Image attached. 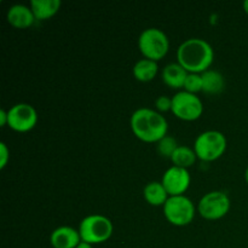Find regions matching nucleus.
<instances>
[{"mask_svg":"<svg viewBox=\"0 0 248 248\" xmlns=\"http://www.w3.org/2000/svg\"><path fill=\"white\" fill-rule=\"evenodd\" d=\"M177 148H178L177 140L173 137H171V136H165L164 138H161L157 142V152L160 153V155L165 157L171 159L172 154H173Z\"/></svg>","mask_w":248,"mask_h":248,"instance_id":"obj_19","label":"nucleus"},{"mask_svg":"<svg viewBox=\"0 0 248 248\" xmlns=\"http://www.w3.org/2000/svg\"><path fill=\"white\" fill-rule=\"evenodd\" d=\"M202 77V91L208 94H217L224 90L225 79L218 70L208 69L201 74Z\"/></svg>","mask_w":248,"mask_h":248,"instance_id":"obj_14","label":"nucleus"},{"mask_svg":"<svg viewBox=\"0 0 248 248\" xmlns=\"http://www.w3.org/2000/svg\"><path fill=\"white\" fill-rule=\"evenodd\" d=\"M131 128L137 138L147 143L159 142L167 136L169 124L165 116L152 108H138L131 115Z\"/></svg>","mask_w":248,"mask_h":248,"instance_id":"obj_2","label":"nucleus"},{"mask_svg":"<svg viewBox=\"0 0 248 248\" xmlns=\"http://www.w3.org/2000/svg\"><path fill=\"white\" fill-rule=\"evenodd\" d=\"M9 126L17 132L31 131L38 123L35 108L28 103H17L7 110Z\"/></svg>","mask_w":248,"mask_h":248,"instance_id":"obj_9","label":"nucleus"},{"mask_svg":"<svg viewBox=\"0 0 248 248\" xmlns=\"http://www.w3.org/2000/svg\"><path fill=\"white\" fill-rule=\"evenodd\" d=\"M159 70V65H157L156 61L149 60V58H142V60L137 61L136 64L133 65V77L137 80L143 82L150 81L154 79Z\"/></svg>","mask_w":248,"mask_h":248,"instance_id":"obj_16","label":"nucleus"},{"mask_svg":"<svg viewBox=\"0 0 248 248\" xmlns=\"http://www.w3.org/2000/svg\"><path fill=\"white\" fill-rule=\"evenodd\" d=\"M230 198L227 193L220 190H213L205 194L200 199L198 211L205 219L216 220L224 217L230 210Z\"/></svg>","mask_w":248,"mask_h":248,"instance_id":"obj_7","label":"nucleus"},{"mask_svg":"<svg viewBox=\"0 0 248 248\" xmlns=\"http://www.w3.org/2000/svg\"><path fill=\"white\" fill-rule=\"evenodd\" d=\"M196 208L193 201L186 195L170 196L164 205L166 219L177 227H184L193 222Z\"/></svg>","mask_w":248,"mask_h":248,"instance_id":"obj_6","label":"nucleus"},{"mask_svg":"<svg viewBox=\"0 0 248 248\" xmlns=\"http://www.w3.org/2000/svg\"><path fill=\"white\" fill-rule=\"evenodd\" d=\"M184 91L190 93H198L202 91V77L198 73H189L184 82Z\"/></svg>","mask_w":248,"mask_h":248,"instance_id":"obj_20","label":"nucleus"},{"mask_svg":"<svg viewBox=\"0 0 248 248\" xmlns=\"http://www.w3.org/2000/svg\"><path fill=\"white\" fill-rule=\"evenodd\" d=\"M113 223L103 215H89L80 222L79 232L81 241L96 245L106 242L113 234Z\"/></svg>","mask_w":248,"mask_h":248,"instance_id":"obj_3","label":"nucleus"},{"mask_svg":"<svg viewBox=\"0 0 248 248\" xmlns=\"http://www.w3.org/2000/svg\"><path fill=\"white\" fill-rule=\"evenodd\" d=\"M245 178H246V182H247V184H248V166H247V169H246V172H245Z\"/></svg>","mask_w":248,"mask_h":248,"instance_id":"obj_26","label":"nucleus"},{"mask_svg":"<svg viewBox=\"0 0 248 248\" xmlns=\"http://www.w3.org/2000/svg\"><path fill=\"white\" fill-rule=\"evenodd\" d=\"M61 7V0H31V9L35 19L51 18L58 12Z\"/></svg>","mask_w":248,"mask_h":248,"instance_id":"obj_15","label":"nucleus"},{"mask_svg":"<svg viewBox=\"0 0 248 248\" xmlns=\"http://www.w3.org/2000/svg\"><path fill=\"white\" fill-rule=\"evenodd\" d=\"M244 10L246 11V14H248V0H245L244 1Z\"/></svg>","mask_w":248,"mask_h":248,"instance_id":"obj_25","label":"nucleus"},{"mask_svg":"<svg viewBox=\"0 0 248 248\" xmlns=\"http://www.w3.org/2000/svg\"><path fill=\"white\" fill-rule=\"evenodd\" d=\"M5 125H9V113L5 109L0 110V126L4 127Z\"/></svg>","mask_w":248,"mask_h":248,"instance_id":"obj_23","label":"nucleus"},{"mask_svg":"<svg viewBox=\"0 0 248 248\" xmlns=\"http://www.w3.org/2000/svg\"><path fill=\"white\" fill-rule=\"evenodd\" d=\"M171 111L181 120L193 121L202 115L203 104L195 93L179 91L172 97Z\"/></svg>","mask_w":248,"mask_h":248,"instance_id":"obj_8","label":"nucleus"},{"mask_svg":"<svg viewBox=\"0 0 248 248\" xmlns=\"http://www.w3.org/2000/svg\"><path fill=\"white\" fill-rule=\"evenodd\" d=\"M50 242L53 248H77L81 242L79 230L72 227H58L51 232Z\"/></svg>","mask_w":248,"mask_h":248,"instance_id":"obj_11","label":"nucleus"},{"mask_svg":"<svg viewBox=\"0 0 248 248\" xmlns=\"http://www.w3.org/2000/svg\"><path fill=\"white\" fill-rule=\"evenodd\" d=\"M155 107L159 111H169L172 109V98L167 96H159L155 101Z\"/></svg>","mask_w":248,"mask_h":248,"instance_id":"obj_21","label":"nucleus"},{"mask_svg":"<svg viewBox=\"0 0 248 248\" xmlns=\"http://www.w3.org/2000/svg\"><path fill=\"white\" fill-rule=\"evenodd\" d=\"M0 169H4L10 159V150L4 142L0 143Z\"/></svg>","mask_w":248,"mask_h":248,"instance_id":"obj_22","label":"nucleus"},{"mask_svg":"<svg viewBox=\"0 0 248 248\" xmlns=\"http://www.w3.org/2000/svg\"><path fill=\"white\" fill-rule=\"evenodd\" d=\"M177 58L179 64L188 73L202 74L212 64L215 51L205 39L190 38L178 46Z\"/></svg>","mask_w":248,"mask_h":248,"instance_id":"obj_1","label":"nucleus"},{"mask_svg":"<svg viewBox=\"0 0 248 248\" xmlns=\"http://www.w3.org/2000/svg\"><path fill=\"white\" fill-rule=\"evenodd\" d=\"M227 149V138L220 131L208 130L200 133L194 143V150L199 159L213 161L224 154Z\"/></svg>","mask_w":248,"mask_h":248,"instance_id":"obj_4","label":"nucleus"},{"mask_svg":"<svg viewBox=\"0 0 248 248\" xmlns=\"http://www.w3.org/2000/svg\"><path fill=\"white\" fill-rule=\"evenodd\" d=\"M6 18L10 24L19 29L28 28L35 21V16L31 7L23 4H15L10 6L7 10Z\"/></svg>","mask_w":248,"mask_h":248,"instance_id":"obj_12","label":"nucleus"},{"mask_svg":"<svg viewBox=\"0 0 248 248\" xmlns=\"http://www.w3.org/2000/svg\"><path fill=\"white\" fill-rule=\"evenodd\" d=\"M143 194H144L145 200L152 206H164L170 198L169 193H167L161 182H150V183H148L145 186Z\"/></svg>","mask_w":248,"mask_h":248,"instance_id":"obj_17","label":"nucleus"},{"mask_svg":"<svg viewBox=\"0 0 248 248\" xmlns=\"http://www.w3.org/2000/svg\"><path fill=\"white\" fill-rule=\"evenodd\" d=\"M196 155L194 148L188 147V145H178L174 153L171 156V161L173 162L174 166L182 167V169H186L193 166L196 161Z\"/></svg>","mask_w":248,"mask_h":248,"instance_id":"obj_18","label":"nucleus"},{"mask_svg":"<svg viewBox=\"0 0 248 248\" xmlns=\"http://www.w3.org/2000/svg\"><path fill=\"white\" fill-rule=\"evenodd\" d=\"M77 248H93V247H92L91 244H87V242L81 241L79 245H78Z\"/></svg>","mask_w":248,"mask_h":248,"instance_id":"obj_24","label":"nucleus"},{"mask_svg":"<svg viewBox=\"0 0 248 248\" xmlns=\"http://www.w3.org/2000/svg\"><path fill=\"white\" fill-rule=\"evenodd\" d=\"M190 173L186 169L178 166H171L165 171L161 183L164 184L170 196L184 195L190 186Z\"/></svg>","mask_w":248,"mask_h":248,"instance_id":"obj_10","label":"nucleus"},{"mask_svg":"<svg viewBox=\"0 0 248 248\" xmlns=\"http://www.w3.org/2000/svg\"><path fill=\"white\" fill-rule=\"evenodd\" d=\"M188 74L189 73L178 62L170 63L162 69V80L172 89H181L184 86Z\"/></svg>","mask_w":248,"mask_h":248,"instance_id":"obj_13","label":"nucleus"},{"mask_svg":"<svg viewBox=\"0 0 248 248\" xmlns=\"http://www.w3.org/2000/svg\"><path fill=\"white\" fill-rule=\"evenodd\" d=\"M138 46L144 56L153 61H160L166 56L170 48V40L164 31L159 28H147L138 38Z\"/></svg>","mask_w":248,"mask_h":248,"instance_id":"obj_5","label":"nucleus"}]
</instances>
